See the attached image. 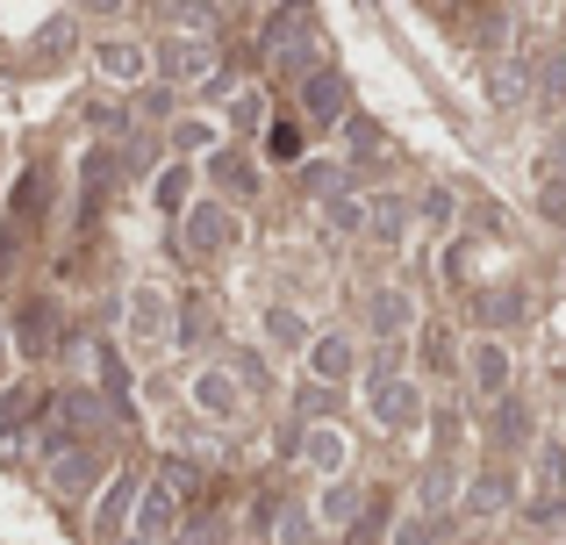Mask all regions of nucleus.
<instances>
[{
	"mask_svg": "<svg viewBox=\"0 0 566 545\" xmlns=\"http://www.w3.org/2000/svg\"><path fill=\"white\" fill-rule=\"evenodd\" d=\"M265 158H273V166H294V158H302V129L273 123V129H265Z\"/></svg>",
	"mask_w": 566,
	"mask_h": 545,
	"instance_id": "14",
	"label": "nucleus"
},
{
	"mask_svg": "<svg viewBox=\"0 0 566 545\" xmlns=\"http://www.w3.org/2000/svg\"><path fill=\"white\" fill-rule=\"evenodd\" d=\"M193 489H201V474H193L187 460H158V474L144 481V495H137V538H166Z\"/></svg>",
	"mask_w": 566,
	"mask_h": 545,
	"instance_id": "1",
	"label": "nucleus"
},
{
	"mask_svg": "<svg viewBox=\"0 0 566 545\" xmlns=\"http://www.w3.org/2000/svg\"><path fill=\"white\" fill-rule=\"evenodd\" d=\"M237 238V223H230V209H222V201H201V209H187V244L193 252H222V244Z\"/></svg>",
	"mask_w": 566,
	"mask_h": 545,
	"instance_id": "5",
	"label": "nucleus"
},
{
	"mask_svg": "<svg viewBox=\"0 0 566 545\" xmlns=\"http://www.w3.org/2000/svg\"><path fill=\"white\" fill-rule=\"evenodd\" d=\"M374 409H380V423H416V395L409 388H374Z\"/></svg>",
	"mask_w": 566,
	"mask_h": 545,
	"instance_id": "15",
	"label": "nucleus"
},
{
	"mask_svg": "<svg viewBox=\"0 0 566 545\" xmlns=\"http://www.w3.org/2000/svg\"><path fill=\"white\" fill-rule=\"evenodd\" d=\"M374 323L380 331H401L409 323V294H374Z\"/></svg>",
	"mask_w": 566,
	"mask_h": 545,
	"instance_id": "16",
	"label": "nucleus"
},
{
	"mask_svg": "<svg viewBox=\"0 0 566 545\" xmlns=\"http://www.w3.org/2000/svg\"><path fill=\"white\" fill-rule=\"evenodd\" d=\"M22 409H29V388H0V431L22 423Z\"/></svg>",
	"mask_w": 566,
	"mask_h": 545,
	"instance_id": "23",
	"label": "nucleus"
},
{
	"mask_svg": "<svg viewBox=\"0 0 566 545\" xmlns=\"http://www.w3.org/2000/svg\"><path fill=\"white\" fill-rule=\"evenodd\" d=\"M273 524H280V545H308V524H302V510H273Z\"/></svg>",
	"mask_w": 566,
	"mask_h": 545,
	"instance_id": "22",
	"label": "nucleus"
},
{
	"mask_svg": "<svg viewBox=\"0 0 566 545\" xmlns=\"http://www.w3.org/2000/svg\"><path fill=\"white\" fill-rule=\"evenodd\" d=\"M265 337H280V345H302V316H294V308H273V316H265Z\"/></svg>",
	"mask_w": 566,
	"mask_h": 545,
	"instance_id": "19",
	"label": "nucleus"
},
{
	"mask_svg": "<svg viewBox=\"0 0 566 545\" xmlns=\"http://www.w3.org/2000/svg\"><path fill=\"white\" fill-rule=\"evenodd\" d=\"M502 380H510V359H502V345H481V352H473V388L495 395Z\"/></svg>",
	"mask_w": 566,
	"mask_h": 545,
	"instance_id": "12",
	"label": "nucleus"
},
{
	"mask_svg": "<svg viewBox=\"0 0 566 545\" xmlns=\"http://www.w3.org/2000/svg\"><path fill=\"white\" fill-rule=\"evenodd\" d=\"M158 65H166L172 80H201V72H216V43H208V36H180V43L158 51Z\"/></svg>",
	"mask_w": 566,
	"mask_h": 545,
	"instance_id": "7",
	"label": "nucleus"
},
{
	"mask_svg": "<svg viewBox=\"0 0 566 545\" xmlns=\"http://www.w3.org/2000/svg\"><path fill=\"white\" fill-rule=\"evenodd\" d=\"M94 65L108 72V80H144V72H151V51H144L137 36H101L94 43Z\"/></svg>",
	"mask_w": 566,
	"mask_h": 545,
	"instance_id": "4",
	"label": "nucleus"
},
{
	"mask_svg": "<svg viewBox=\"0 0 566 545\" xmlns=\"http://www.w3.org/2000/svg\"><path fill=\"white\" fill-rule=\"evenodd\" d=\"M302 108L316 115V123H345V115H352V86L337 80V72H308V86H302Z\"/></svg>",
	"mask_w": 566,
	"mask_h": 545,
	"instance_id": "3",
	"label": "nucleus"
},
{
	"mask_svg": "<svg viewBox=\"0 0 566 545\" xmlns=\"http://www.w3.org/2000/svg\"><path fill=\"white\" fill-rule=\"evenodd\" d=\"M502 495H510V481H502V474H481V481H473V510H502Z\"/></svg>",
	"mask_w": 566,
	"mask_h": 545,
	"instance_id": "20",
	"label": "nucleus"
},
{
	"mask_svg": "<svg viewBox=\"0 0 566 545\" xmlns=\"http://www.w3.org/2000/svg\"><path fill=\"white\" fill-rule=\"evenodd\" d=\"M216 180L230 187V195H251V166H237V158H216Z\"/></svg>",
	"mask_w": 566,
	"mask_h": 545,
	"instance_id": "21",
	"label": "nucleus"
},
{
	"mask_svg": "<svg viewBox=\"0 0 566 545\" xmlns=\"http://www.w3.org/2000/svg\"><path fill=\"white\" fill-rule=\"evenodd\" d=\"M302 460L316 467V474H337V467H345V431H337V423H316L308 446H302Z\"/></svg>",
	"mask_w": 566,
	"mask_h": 545,
	"instance_id": "11",
	"label": "nucleus"
},
{
	"mask_svg": "<svg viewBox=\"0 0 566 545\" xmlns=\"http://www.w3.org/2000/svg\"><path fill=\"white\" fill-rule=\"evenodd\" d=\"M308 366H316L323 380H337V374H352V345H337V337H323V345H308Z\"/></svg>",
	"mask_w": 566,
	"mask_h": 545,
	"instance_id": "13",
	"label": "nucleus"
},
{
	"mask_svg": "<svg viewBox=\"0 0 566 545\" xmlns=\"http://www.w3.org/2000/svg\"><path fill=\"white\" fill-rule=\"evenodd\" d=\"M193 402H201L208 417H237V409H244V388H237L222 366H201V374H193Z\"/></svg>",
	"mask_w": 566,
	"mask_h": 545,
	"instance_id": "6",
	"label": "nucleus"
},
{
	"mask_svg": "<svg viewBox=\"0 0 566 545\" xmlns=\"http://www.w3.org/2000/svg\"><path fill=\"white\" fill-rule=\"evenodd\" d=\"M129 337H137V345H166L172 337V294H158V287L129 294Z\"/></svg>",
	"mask_w": 566,
	"mask_h": 545,
	"instance_id": "2",
	"label": "nucleus"
},
{
	"mask_svg": "<svg viewBox=\"0 0 566 545\" xmlns=\"http://www.w3.org/2000/svg\"><path fill=\"white\" fill-rule=\"evenodd\" d=\"M14 337H22L29 359H43V352L57 345V308H51V302H29V308H22V331H14Z\"/></svg>",
	"mask_w": 566,
	"mask_h": 545,
	"instance_id": "9",
	"label": "nucleus"
},
{
	"mask_svg": "<svg viewBox=\"0 0 566 545\" xmlns=\"http://www.w3.org/2000/svg\"><path fill=\"white\" fill-rule=\"evenodd\" d=\"M180 201H187V172L172 166V172H158V209H172L180 216Z\"/></svg>",
	"mask_w": 566,
	"mask_h": 545,
	"instance_id": "18",
	"label": "nucleus"
},
{
	"mask_svg": "<svg viewBox=\"0 0 566 545\" xmlns=\"http://www.w3.org/2000/svg\"><path fill=\"white\" fill-rule=\"evenodd\" d=\"M323 517H331V524H352V517H359V489H331V495H323Z\"/></svg>",
	"mask_w": 566,
	"mask_h": 545,
	"instance_id": "17",
	"label": "nucleus"
},
{
	"mask_svg": "<svg viewBox=\"0 0 566 545\" xmlns=\"http://www.w3.org/2000/svg\"><path fill=\"white\" fill-rule=\"evenodd\" d=\"M129 503H137V474H115V481H108V495H101V517H94V532H101V538H108V532H123Z\"/></svg>",
	"mask_w": 566,
	"mask_h": 545,
	"instance_id": "10",
	"label": "nucleus"
},
{
	"mask_svg": "<svg viewBox=\"0 0 566 545\" xmlns=\"http://www.w3.org/2000/svg\"><path fill=\"white\" fill-rule=\"evenodd\" d=\"M545 94L566 101V57H553V65H545Z\"/></svg>",
	"mask_w": 566,
	"mask_h": 545,
	"instance_id": "24",
	"label": "nucleus"
},
{
	"mask_svg": "<svg viewBox=\"0 0 566 545\" xmlns=\"http://www.w3.org/2000/svg\"><path fill=\"white\" fill-rule=\"evenodd\" d=\"M101 481V452L86 446V452H65V460H51V489L57 495H86Z\"/></svg>",
	"mask_w": 566,
	"mask_h": 545,
	"instance_id": "8",
	"label": "nucleus"
}]
</instances>
